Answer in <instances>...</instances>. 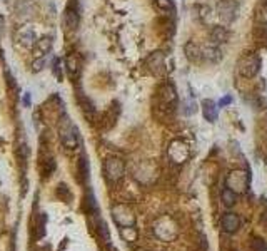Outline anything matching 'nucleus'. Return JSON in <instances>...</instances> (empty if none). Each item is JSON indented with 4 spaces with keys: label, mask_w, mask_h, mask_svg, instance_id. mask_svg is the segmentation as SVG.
<instances>
[{
    "label": "nucleus",
    "mask_w": 267,
    "mask_h": 251,
    "mask_svg": "<svg viewBox=\"0 0 267 251\" xmlns=\"http://www.w3.org/2000/svg\"><path fill=\"white\" fill-rule=\"evenodd\" d=\"M147 69L151 70L154 76H160L165 70V55L162 52H154L149 55L147 59Z\"/></svg>",
    "instance_id": "obj_11"
},
{
    "label": "nucleus",
    "mask_w": 267,
    "mask_h": 251,
    "mask_svg": "<svg viewBox=\"0 0 267 251\" xmlns=\"http://www.w3.org/2000/svg\"><path fill=\"white\" fill-rule=\"evenodd\" d=\"M52 49V39L50 37H43L40 41L36 42V47H34V54L38 59V57H45Z\"/></svg>",
    "instance_id": "obj_17"
},
{
    "label": "nucleus",
    "mask_w": 267,
    "mask_h": 251,
    "mask_svg": "<svg viewBox=\"0 0 267 251\" xmlns=\"http://www.w3.org/2000/svg\"><path fill=\"white\" fill-rule=\"evenodd\" d=\"M237 193H234L232 189L229 188H224L222 189V193H221V201H222V204L226 206V208H232V206H235L237 204Z\"/></svg>",
    "instance_id": "obj_21"
},
{
    "label": "nucleus",
    "mask_w": 267,
    "mask_h": 251,
    "mask_svg": "<svg viewBox=\"0 0 267 251\" xmlns=\"http://www.w3.org/2000/svg\"><path fill=\"white\" fill-rule=\"evenodd\" d=\"M264 218H266V219H267V211H266V214H264Z\"/></svg>",
    "instance_id": "obj_37"
},
{
    "label": "nucleus",
    "mask_w": 267,
    "mask_h": 251,
    "mask_svg": "<svg viewBox=\"0 0 267 251\" xmlns=\"http://www.w3.org/2000/svg\"><path fill=\"white\" fill-rule=\"evenodd\" d=\"M119 233H120V236L124 238V241H127V243H134V241H137V238H139V233H137V230H135V226L119 228Z\"/></svg>",
    "instance_id": "obj_24"
},
{
    "label": "nucleus",
    "mask_w": 267,
    "mask_h": 251,
    "mask_svg": "<svg viewBox=\"0 0 267 251\" xmlns=\"http://www.w3.org/2000/svg\"><path fill=\"white\" fill-rule=\"evenodd\" d=\"M232 102V98H230V96H226V98H222L221 100H219V102H217V105H219V107H222V105H226V104H230Z\"/></svg>",
    "instance_id": "obj_35"
},
{
    "label": "nucleus",
    "mask_w": 267,
    "mask_h": 251,
    "mask_svg": "<svg viewBox=\"0 0 267 251\" xmlns=\"http://www.w3.org/2000/svg\"><path fill=\"white\" fill-rule=\"evenodd\" d=\"M52 70H54L55 77L59 79V81H62V72H60V60L59 59L54 60V67H52Z\"/></svg>",
    "instance_id": "obj_31"
},
{
    "label": "nucleus",
    "mask_w": 267,
    "mask_h": 251,
    "mask_svg": "<svg viewBox=\"0 0 267 251\" xmlns=\"http://www.w3.org/2000/svg\"><path fill=\"white\" fill-rule=\"evenodd\" d=\"M134 251H147V250H144V248H137V250H134Z\"/></svg>",
    "instance_id": "obj_36"
},
{
    "label": "nucleus",
    "mask_w": 267,
    "mask_h": 251,
    "mask_svg": "<svg viewBox=\"0 0 267 251\" xmlns=\"http://www.w3.org/2000/svg\"><path fill=\"white\" fill-rule=\"evenodd\" d=\"M89 178H90L89 159H87L85 154H82V156L78 157V179H80V183L87 184L89 183Z\"/></svg>",
    "instance_id": "obj_15"
},
{
    "label": "nucleus",
    "mask_w": 267,
    "mask_h": 251,
    "mask_svg": "<svg viewBox=\"0 0 267 251\" xmlns=\"http://www.w3.org/2000/svg\"><path fill=\"white\" fill-rule=\"evenodd\" d=\"M57 195L60 198H64V200H67V196H71V193H69V189L65 188V184H59V189H57Z\"/></svg>",
    "instance_id": "obj_32"
},
{
    "label": "nucleus",
    "mask_w": 267,
    "mask_h": 251,
    "mask_svg": "<svg viewBox=\"0 0 267 251\" xmlns=\"http://www.w3.org/2000/svg\"><path fill=\"white\" fill-rule=\"evenodd\" d=\"M43 64H45V57H38L36 62H34V70H36V72L42 70L43 69Z\"/></svg>",
    "instance_id": "obj_33"
},
{
    "label": "nucleus",
    "mask_w": 267,
    "mask_h": 251,
    "mask_svg": "<svg viewBox=\"0 0 267 251\" xmlns=\"http://www.w3.org/2000/svg\"><path fill=\"white\" fill-rule=\"evenodd\" d=\"M202 114L204 119L209 122H216L219 116V105L212 99H205L202 102Z\"/></svg>",
    "instance_id": "obj_14"
},
{
    "label": "nucleus",
    "mask_w": 267,
    "mask_h": 251,
    "mask_svg": "<svg viewBox=\"0 0 267 251\" xmlns=\"http://www.w3.org/2000/svg\"><path fill=\"white\" fill-rule=\"evenodd\" d=\"M186 55L192 62H197V60L202 59V49H200L199 46H195L194 42H189L186 46Z\"/></svg>",
    "instance_id": "obj_23"
},
{
    "label": "nucleus",
    "mask_w": 267,
    "mask_h": 251,
    "mask_svg": "<svg viewBox=\"0 0 267 251\" xmlns=\"http://www.w3.org/2000/svg\"><path fill=\"white\" fill-rule=\"evenodd\" d=\"M251 250L252 251H267V243L264 240H261V238H252Z\"/></svg>",
    "instance_id": "obj_28"
},
{
    "label": "nucleus",
    "mask_w": 267,
    "mask_h": 251,
    "mask_svg": "<svg viewBox=\"0 0 267 251\" xmlns=\"http://www.w3.org/2000/svg\"><path fill=\"white\" fill-rule=\"evenodd\" d=\"M3 32H5V19H3V15L0 14V39L3 37Z\"/></svg>",
    "instance_id": "obj_34"
},
{
    "label": "nucleus",
    "mask_w": 267,
    "mask_h": 251,
    "mask_svg": "<svg viewBox=\"0 0 267 251\" xmlns=\"http://www.w3.org/2000/svg\"><path fill=\"white\" fill-rule=\"evenodd\" d=\"M217 12H219V17H221L222 22L230 24V22H234L237 19L239 5L235 0H222V2L217 5Z\"/></svg>",
    "instance_id": "obj_10"
},
{
    "label": "nucleus",
    "mask_w": 267,
    "mask_h": 251,
    "mask_svg": "<svg viewBox=\"0 0 267 251\" xmlns=\"http://www.w3.org/2000/svg\"><path fill=\"white\" fill-rule=\"evenodd\" d=\"M249 183H251V178L244 169H232L226 178V188L232 189L237 195H242L247 191Z\"/></svg>",
    "instance_id": "obj_4"
},
{
    "label": "nucleus",
    "mask_w": 267,
    "mask_h": 251,
    "mask_svg": "<svg viewBox=\"0 0 267 251\" xmlns=\"http://www.w3.org/2000/svg\"><path fill=\"white\" fill-rule=\"evenodd\" d=\"M237 70L242 77L246 79H252L259 74L261 70V57L256 54V52H247L239 59L237 64Z\"/></svg>",
    "instance_id": "obj_3"
},
{
    "label": "nucleus",
    "mask_w": 267,
    "mask_h": 251,
    "mask_svg": "<svg viewBox=\"0 0 267 251\" xmlns=\"http://www.w3.org/2000/svg\"><path fill=\"white\" fill-rule=\"evenodd\" d=\"M97 233H99V236L102 238L104 241H106V243L111 241V233H109L107 223L104 221L102 218H99V216H97Z\"/></svg>",
    "instance_id": "obj_25"
},
{
    "label": "nucleus",
    "mask_w": 267,
    "mask_h": 251,
    "mask_svg": "<svg viewBox=\"0 0 267 251\" xmlns=\"http://www.w3.org/2000/svg\"><path fill=\"white\" fill-rule=\"evenodd\" d=\"M124 174H125V166L124 161L119 159V157H109V159L104 161V176H106L107 181L117 183L124 178Z\"/></svg>",
    "instance_id": "obj_6"
},
{
    "label": "nucleus",
    "mask_w": 267,
    "mask_h": 251,
    "mask_svg": "<svg viewBox=\"0 0 267 251\" xmlns=\"http://www.w3.org/2000/svg\"><path fill=\"white\" fill-rule=\"evenodd\" d=\"M221 49L217 46H209V47H204L202 49V59L204 60H209V62H217L221 60Z\"/></svg>",
    "instance_id": "obj_22"
},
{
    "label": "nucleus",
    "mask_w": 267,
    "mask_h": 251,
    "mask_svg": "<svg viewBox=\"0 0 267 251\" xmlns=\"http://www.w3.org/2000/svg\"><path fill=\"white\" fill-rule=\"evenodd\" d=\"M112 218L120 228L135 226V213L125 202H117V204L112 206Z\"/></svg>",
    "instance_id": "obj_5"
},
{
    "label": "nucleus",
    "mask_w": 267,
    "mask_h": 251,
    "mask_svg": "<svg viewBox=\"0 0 267 251\" xmlns=\"http://www.w3.org/2000/svg\"><path fill=\"white\" fill-rule=\"evenodd\" d=\"M159 169L152 161H144L137 167H135V179L142 184H151L157 179Z\"/></svg>",
    "instance_id": "obj_8"
},
{
    "label": "nucleus",
    "mask_w": 267,
    "mask_h": 251,
    "mask_svg": "<svg viewBox=\"0 0 267 251\" xmlns=\"http://www.w3.org/2000/svg\"><path fill=\"white\" fill-rule=\"evenodd\" d=\"M155 3L162 8V10H169V12L174 10V2H172V0H155Z\"/></svg>",
    "instance_id": "obj_30"
},
{
    "label": "nucleus",
    "mask_w": 267,
    "mask_h": 251,
    "mask_svg": "<svg viewBox=\"0 0 267 251\" xmlns=\"http://www.w3.org/2000/svg\"><path fill=\"white\" fill-rule=\"evenodd\" d=\"M254 35H256V39L266 42L267 41V27L266 25H256V29H254Z\"/></svg>",
    "instance_id": "obj_29"
},
{
    "label": "nucleus",
    "mask_w": 267,
    "mask_h": 251,
    "mask_svg": "<svg viewBox=\"0 0 267 251\" xmlns=\"http://www.w3.org/2000/svg\"><path fill=\"white\" fill-rule=\"evenodd\" d=\"M77 100H78V104H80V107L84 109V112L87 114H90V112H94L95 111V107H94V102L87 98L85 94H78L77 96Z\"/></svg>",
    "instance_id": "obj_26"
},
{
    "label": "nucleus",
    "mask_w": 267,
    "mask_h": 251,
    "mask_svg": "<svg viewBox=\"0 0 267 251\" xmlns=\"http://www.w3.org/2000/svg\"><path fill=\"white\" fill-rule=\"evenodd\" d=\"M17 41H19L22 46L30 47V46H34V44L37 42V39H36V34H34L32 29L25 27V29L19 30V34H17Z\"/></svg>",
    "instance_id": "obj_18"
},
{
    "label": "nucleus",
    "mask_w": 267,
    "mask_h": 251,
    "mask_svg": "<svg viewBox=\"0 0 267 251\" xmlns=\"http://www.w3.org/2000/svg\"><path fill=\"white\" fill-rule=\"evenodd\" d=\"M65 70H67L71 79L78 77V74H80V62H78L76 55H69L67 59H65Z\"/></svg>",
    "instance_id": "obj_16"
},
{
    "label": "nucleus",
    "mask_w": 267,
    "mask_h": 251,
    "mask_svg": "<svg viewBox=\"0 0 267 251\" xmlns=\"http://www.w3.org/2000/svg\"><path fill=\"white\" fill-rule=\"evenodd\" d=\"M189 154H191L189 146H187L186 143H182V141H172L169 149H167L169 161L172 162V164H177V166L184 164V162L189 159Z\"/></svg>",
    "instance_id": "obj_7"
},
{
    "label": "nucleus",
    "mask_w": 267,
    "mask_h": 251,
    "mask_svg": "<svg viewBox=\"0 0 267 251\" xmlns=\"http://www.w3.org/2000/svg\"><path fill=\"white\" fill-rule=\"evenodd\" d=\"M160 99H162V105H165L167 109H172L177 102V94L176 89H174L172 84H164L160 91Z\"/></svg>",
    "instance_id": "obj_13"
},
{
    "label": "nucleus",
    "mask_w": 267,
    "mask_h": 251,
    "mask_svg": "<svg viewBox=\"0 0 267 251\" xmlns=\"http://www.w3.org/2000/svg\"><path fill=\"white\" fill-rule=\"evenodd\" d=\"M227 39H229V30H227L226 27H222V25L214 27L211 30V41H212L214 46H219V44L227 42Z\"/></svg>",
    "instance_id": "obj_20"
},
{
    "label": "nucleus",
    "mask_w": 267,
    "mask_h": 251,
    "mask_svg": "<svg viewBox=\"0 0 267 251\" xmlns=\"http://www.w3.org/2000/svg\"><path fill=\"white\" fill-rule=\"evenodd\" d=\"M55 167H57V164H55V159L54 157H49V159H45L42 162V173H43V176H50L52 173L55 171Z\"/></svg>",
    "instance_id": "obj_27"
},
{
    "label": "nucleus",
    "mask_w": 267,
    "mask_h": 251,
    "mask_svg": "<svg viewBox=\"0 0 267 251\" xmlns=\"http://www.w3.org/2000/svg\"><path fill=\"white\" fill-rule=\"evenodd\" d=\"M221 226L226 233L232 235V233H235L240 228V218L235 213H226L221 218Z\"/></svg>",
    "instance_id": "obj_12"
},
{
    "label": "nucleus",
    "mask_w": 267,
    "mask_h": 251,
    "mask_svg": "<svg viewBox=\"0 0 267 251\" xmlns=\"http://www.w3.org/2000/svg\"><path fill=\"white\" fill-rule=\"evenodd\" d=\"M84 209L87 214H90V216H99V206H97V201H95V196L92 191H87V195L84 198Z\"/></svg>",
    "instance_id": "obj_19"
},
{
    "label": "nucleus",
    "mask_w": 267,
    "mask_h": 251,
    "mask_svg": "<svg viewBox=\"0 0 267 251\" xmlns=\"http://www.w3.org/2000/svg\"><path fill=\"white\" fill-rule=\"evenodd\" d=\"M59 136L60 141H62L64 148L67 149H76L78 144V131L77 127L72 124L69 116H62L60 119V126H59Z\"/></svg>",
    "instance_id": "obj_2"
},
{
    "label": "nucleus",
    "mask_w": 267,
    "mask_h": 251,
    "mask_svg": "<svg viewBox=\"0 0 267 251\" xmlns=\"http://www.w3.org/2000/svg\"><path fill=\"white\" fill-rule=\"evenodd\" d=\"M152 233H154L157 240L170 243V241L176 240L179 235L177 221L172 216H169V214H162V216H159L152 223Z\"/></svg>",
    "instance_id": "obj_1"
},
{
    "label": "nucleus",
    "mask_w": 267,
    "mask_h": 251,
    "mask_svg": "<svg viewBox=\"0 0 267 251\" xmlns=\"http://www.w3.org/2000/svg\"><path fill=\"white\" fill-rule=\"evenodd\" d=\"M64 24H65V29L71 30V32H76V30L78 29V24H80V14H78L77 0H71L69 5L65 7Z\"/></svg>",
    "instance_id": "obj_9"
}]
</instances>
